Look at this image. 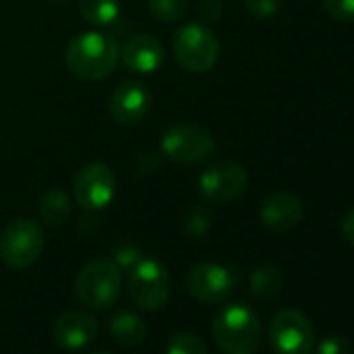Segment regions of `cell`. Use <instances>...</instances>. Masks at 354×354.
<instances>
[{
    "label": "cell",
    "instance_id": "cell-1",
    "mask_svg": "<svg viewBox=\"0 0 354 354\" xmlns=\"http://www.w3.org/2000/svg\"><path fill=\"white\" fill-rule=\"evenodd\" d=\"M119 42L111 34L84 32L71 38L65 53V63L73 75L86 82L109 77L119 63Z\"/></svg>",
    "mask_w": 354,
    "mask_h": 354
},
{
    "label": "cell",
    "instance_id": "cell-2",
    "mask_svg": "<svg viewBox=\"0 0 354 354\" xmlns=\"http://www.w3.org/2000/svg\"><path fill=\"white\" fill-rule=\"evenodd\" d=\"M211 327L215 344L225 354H254L261 346V321L248 304L223 306Z\"/></svg>",
    "mask_w": 354,
    "mask_h": 354
},
{
    "label": "cell",
    "instance_id": "cell-3",
    "mask_svg": "<svg viewBox=\"0 0 354 354\" xmlns=\"http://www.w3.org/2000/svg\"><path fill=\"white\" fill-rule=\"evenodd\" d=\"M121 292V269L111 259H96L82 267L75 277L77 298L94 310L111 308Z\"/></svg>",
    "mask_w": 354,
    "mask_h": 354
},
{
    "label": "cell",
    "instance_id": "cell-4",
    "mask_svg": "<svg viewBox=\"0 0 354 354\" xmlns=\"http://www.w3.org/2000/svg\"><path fill=\"white\" fill-rule=\"evenodd\" d=\"M44 244V230L36 221L15 219L0 234V261L11 269H28L40 259Z\"/></svg>",
    "mask_w": 354,
    "mask_h": 354
},
{
    "label": "cell",
    "instance_id": "cell-5",
    "mask_svg": "<svg viewBox=\"0 0 354 354\" xmlns=\"http://www.w3.org/2000/svg\"><path fill=\"white\" fill-rule=\"evenodd\" d=\"M173 57L192 73L211 71L219 61V40L205 24H188L173 36Z\"/></svg>",
    "mask_w": 354,
    "mask_h": 354
},
{
    "label": "cell",
    "instance_id": "cell-6",
    "mask_svg": "<svg viewBox=\"0 0 354 354\" xmlns=\"http://www.w3.org/2000/svg\"><path fill=\"white\" fill-rule=\"evenodd\" d=\"M160 150L167 158L182 165H201L215 152L213 133L196 123H177L160 138Z\"/></svg>",
    "mask_w": 354,
    "mask_h": 354
},
{
    "label": "cell",
    "instance_id": "cell-7",
    "mask_svg": "<svg viewBox=\"0 0 354 354\" xmlns=\"http://www.w3.org/2000/svg\"><path fill=\"white\" fill-rule=\"evenodd\" d=\"M171 294V277L156 259H142L129 271V298L140 310H160Z\"/></svg>",
    "mask_w": 354,
    "mask_h": 354
},
{
    "label": "cell",
    "instance_id": "cell-8",
    "mask_svg": "<svg viewBox=\"0 0 354 354\" xmlns=\"http://www.w3.org/2000/svg\"><path fill=\"white\" fill-rule=\"evenodd\" d=\"M269 342L277 354H310L315 348V331L300 310L283 308L269 325Z\"/></svg>",
    "mask_w": 354,
    "mask_h": 354
},
{
    "label": "cell",
    "instance_id": "cell-9",
    "mask_svg": "<svg viewBox=\"0 0 354 354\" xmlns=\"http://www.w3.org/2000/svg\"><path fill=\"white\" fill-rule=\"evenodd\" d=\"M117 194V177L104 162L86 165L73 182V198L86 211H100Z\"/></svg>",
    "mask_w": 354,
    "mask_h": 354
},
{
    "label": "cell",
    "instance_id": "cell-10",
    "mask_svg": "<svg viewBox=\"0 0 354 354\" xmlns=\"http://www.w3.org/2000/svg\"><path fill=\"white\" fill-rule=\"evenodd\" d=\"M198 184L209 203L227 205L244 194L248 186V173L244 165L236 160H219L203 171Z\"/></svg>",
    "mask_w": 354,
    "mask_h": 354
},
{
    "label": "cell",
    "instance_id": "cell-11",
    "mask_svg": "<svg viewBox=\"0 0 354 354\" xmlns=\"http://www.w3.org/2000/svg\"><path fill=\"white\" fill-rule=\"evenodd\" d=\"M236 275L232 269L217 263H198L190 269L186 286L190 294L205 304H217L230 296L234 290Z\"/></svg>",
    "mask_w": 354,
    "mask_h": 354
},
{
    "label": "cell",
    "instance_id": "cell-12",
    "mask_svg": "<svg viewBox=\"0 0 354 354\" xmlns=\"http://www.w3.org/2000/svg\"><path fill=\"white\" fill-rule=\"evenodd\" d=\"M150 92L142 82L136 80H125L121 82L111 98H109V113L113 121L119 125H138L150 111Z\"/></svg>",
    "mask_w": 354,
    "mask_h": 354
},
{
    "label": "cell",
    "instance_id": "cell-13",
    "mask_svg": "<svg viewBox=\"0 0 354 354\" xmlns=\"http://www.w3.org/2000/svg\"><path fill=\"white\" fill-rule=\"evenodd\" d=\"M98 335V321L88 310H67L53 327V337L63 350H82Z\"/></svg>",
    "mask_w": 354,
    "mask_h": 354
},
{
    "label": "cell",
    "instance_id": "cell-14",
    "mask_svg": "<svg viewBox=\"0 0 354 354\" xmlns=\"http://www.w3.org/2000/svg\"><path fill=\"white\" fill-rule=\"evenodd\" d=\"M119 59L133 73H154L165 61V48L154 36L136 34L121 46Z\"/></svg>",
    "mask_w": 354,
    "mask_h": 354
},
{
    "label": "cell",
    "instance_id": "cell-15",
    "mask_svg": "<svg viewBox=\"0 0 354 354\" xmlns=\"http://www.w3.org/2000/svg\"><path fill=\"white\" fill-rule=\"evenodd\" d=\"M302 213H304L302 203L294 194H288V192L271 194L261 205L263 225L277 234H286V232L294 230L300 223Z\"/></svg>",
    "mask_w": 354,
    "mask_h": 354
},
{
    "label": "cell",
    "instance_id": "cell-16",
    "mask_svg": "<svg viewBox=\"0 0 354 354\" xmlns=\"http://www.w3.org/2000/svg\"><path fill=\"white\" fill-rule=\"evenodd\" d=\"M111 333L115 342H119L125 348L140 346L146 337V323L140 315L131 310H119L111 319Z\"/></svg>",
    "mask_w": 354,
    "mask_h": 354
},
{
    "label": "cell",
    "instance_id": "cell-17",
    "mask_svg": "<svg viewBox=\"0 0 354 354\" xmlns=\"http://www.w3.org/2000/svg\"><path fill=\"white\" fill-rule=\"evenodd\" d=\"M71 198L63 188H50L40 198V215L50 225H63L71 217Z\"/></svg>",
    "mask_w": 354,
    "mask_h": 354
},
{
    "label": "cell",
    "instance_id": "cell-18",
    "mask_svg": "<svg viewBox=\"0 0 354 354\" xmlns=\"http://www.w3.org/2000/svg\"><path fill=\"white\" fill-rule=\"evenodd\" d=\"M281 286H283V275L281 269L275 265H261L250 275V292L259 300L273 298L281 290Z\"/></svg>",
    "mask_w": 354,
    "mask_h": 354
},
{
    "label": "cell",
    "instance_id": "cell-19",
    "mask_svg": "<svg viewBox=\"0 0 354 354\" xmlns=\"http://www.w3.org/2000/svg\"><path fill=\"white\" fill-rule=\"evenodd\" d=\"M77 7L92 26H111L121 13L119 0H77Z\"/></svg>",
    "mask_w": 354,
    "mask_h": 354
},
{
    "label": "cell",
    "instance_id": "cell-20",
    "mask_svg": "<svg viewBox=\"0 0 354 354\" xmlns=\"http://www.w3.org/2000/svg\"><path fill=\"white\" fill-rule=\"evenodd\" d=\"M190 0H148L150 13L162 24H175L188 13Z\"/></svg>",
    "mask_w": 354,
    "mask_h": 354
},
{
    "label": "cell",
    "instance_id": "cell-21",
    "mask_svg": "<svg viewBox=\"0 0 354 354\" xmlns=\"http://www.w3.org/2000/svg\"><path fill=\"white\" fill-rule=\"evenodd\" d=\"M165 354H209V350L198 335L190 331H180L167 342Z\"/></svg>",
    "mask_w": 354,
    "mask_h": 354
},
{
    "label": "cell",
    "instance_id": "cell-22",
    "mask_svg": "<svg viewBox=\"0 0 354 354\" xmlns=\"http://www.w3.org/2000/svg\"><path fill=\"white\" fill-rule=\"evenodd\" d=\"M211 213L207 211V207H194L190 209V213L186 215V221H184V230L198 238V236H205L211 227Z\"/></svg>",
    "mask_w": 354,
    "mask_h": 354
},
{
    "label": "cell",
    "instance_id": "cell-23",
    "mask_svg": "<svg viewBox=\"0 0 354 354\" xmlns=\"http://www.w3.org/2000/svg\"><path fill=\"white\" fill-rule=\"evenodd\" d=\"M142 259H144V257H142V252H140L138 246H133V244H121V246H117V248L113 250V259H111V261H113L121 271H131Z\"/></svg>",
    "mask_w": 354,
    "mask_h": 354
},
{
    "label": "cell",
    "instance_id": "cell-24",
    "mask_svg": "<svg viewBox=\"0 0 354 354\" xmlns=\"http://www.w3.org/2000/svg\"><path fill=\"white\" fill-rule=\"evenodd\" d=\"M325 11L335 21H354V0H325Z\"/></svg>",
    "mask_w": 354,
    "mask_h": 354
},
{
    "label": "cell",
    "instance_id": "cell-25",
    "mask_svg": "<svg viewBox=\"0 0 354 354\" xmlns=\"http://www.w3.org/2000/svg\"><path fill=\"white\" fill-rule=\"evenodd\" d=\"M244 3H246V9L250 11V15H254L259 19H267L277 13L281 0H244Z\"/></svg>",
    "mask_w": 354,
    "mask_h": 354
},
{
    "label": "cell",
    "instance_id": "cell-26",
    "mask_svg": "<svg viewBox=\"0 0 354 354\" xmlns=\"http://www.w3.org/2000/svg\"><path fill=\"white\" fill-rule=\"evenodd\" d=\"M223 15V5L221 0H201L198 5V17L203 24H215Z\"/></svg>",
    "mask_w": 354,
    "mask_h": 354
},
{
    "label": "cell",
    "instance_id": "cell-27",
    "mask_svg": "<svg viewBox=\"0 0 354 354\" xmlns=\"http://www.w3.org/2000/svg\"><path fill=\"white\" fill-rule=\"evenodd\" d=\"M317 354H348V339L344 335H329L319 342Z\"/></svg>",
    "mask_w": 354,
    "mask_h": 354
},
{
    "label": "cell",
    "instance_id": "cell-28",
    "mask_svg": "<svg viewBox=\"0 0 354 354\" xmlns=\"http://www.w3.org/2000/svg\"><path fill=\"white\" fill-rule=\"evenodd\" d=\"M339 232H342L344 240H346L348 244H352V246H354V209H352V211H348V213L344 215L342 225H339Z\"/></svg>",
    "mask_w": 354,
    "mask_h": 354
},
{
    "label": "cell",
    "instance_id": "cell-29",
    "mask_svg": "<svg viewBox=\"0 0 354 354\" xmlns=\"http://www.w3.org/2000/svg\"><path fill=\"white\" fill-rule=\"evenodd\" d=\"M50 3H65V0H50Z\"/></svg>",
    "mask_w": 354,
    "mask_h": 354
},
{
    "label": "cell",
    "instance_id": "cell-30",
    "mask_svg": "<svg viewBox=\"0 0 354 354\" xmlns=\"http://www.w3.org/2000/svg\"><path fill=\"white\" fill-rule=\"evenodd\" d=\"M92 354H109V352H92Z\"/></svg>",
    "mask_w": 354,
    "mask_h": 354
}]
</instances>
